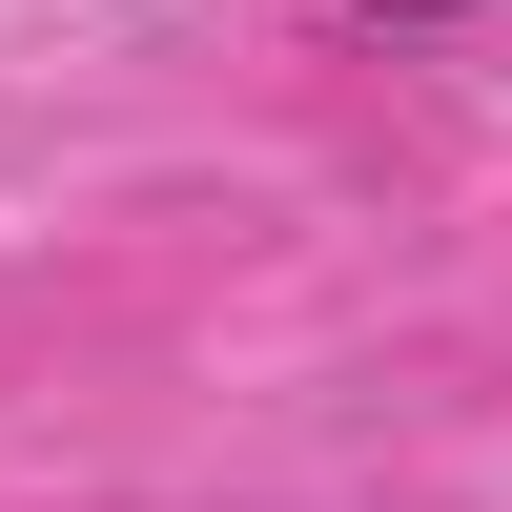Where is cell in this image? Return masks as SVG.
Here are the masks:
<instances>
[{"label": "cell", "instance_id": "1", "mask_svg": "<svg viewBox=\"0 0 512 512\" xmlns=\"http://www.w3.org/2000/svg\"><path fill=\"white\" fill-rule=\"evenodd\" d=\"M369 21H472V0H369Z\"/></svg>", "mask_w": 512, "mask_h": 512}]
</instances>
